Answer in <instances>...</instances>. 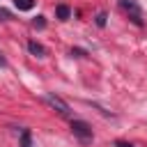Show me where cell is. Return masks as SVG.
<instances>
[{"label": "cell", "mask_w": 147, "mask_h": 147, "mask_svg": "<svg viewBox=\"0 0 147 147\" xmlns=\"http://www.w3.org/2000/svg\"><path fill=\"white\" fill-rule=\"evenodd\" d=\"M119 9H122L136 25H142V11H140V7H138L136 0H119Z\"/></svg>", "instance_id": "1"}, {"label": "cell", "mask_w": 147, "mask_h": 147, "mask_svg": "<svg viewBox=\"0 0 147 147\" xmlns=\"http://www.w3.org/2000/svg\"><path fill=\"white\" fill-rule=\"evenodd\" d=\"M71 133L80 140V142H90L92 140V126L83 119H71Z\"/></svg>", "instance_id": "2"}, {"label": "cell", "mask_w": 147, "mask_h": 147, "mask_svg": "<svg viewBox=\"0 0 147 147\" xmlns=\"http://www.w3.org/2000/svg\"><path fill=\"white\" fill-rule=\"evenodd\" d=\"M44 99H46V103H48L51 108H55V110H57V113H60L62 117H69V115H71L69 106H67V103H64V101H62L60 96H55V94H46Z\"/></svg>", "instance_id": "3"}, {"label": "cell", "mask_w": 147, "mask_h": 147, "mask_svg": "<svg viewBox=\"0 0 147 147\" xmlns=\"http://www.w3.org/2000/svg\"><path fill=\"white\" fill-rule=\"evenodd\" d=\"M28 51H30L32 55H37V57H44V55H46V48H44L39 41H28Z\"/></svg>", "instance_id": "4"}, {"label": "cell", "mask_w": 147, "mask_h": 147, "mask_svg": "<svg viewBox=\"0 0 147 147\" xmlns=\"http://www.w3.org/2000/svg\"><path fill=\"white\" fill-rule=\"evenodd\" d=\"M55 14H57L60 21H67V18L71 16V9H69L67 5H57V7H55Z\"/></svg>", "instance_id": "5"}, {"label": "cell", "mask_w": 147, "mask_h": 147, "mask_svg": "<svg viewBox=\"0 0 147 147\" xmlns=\"http://www.w3.org/2000/svg\"><path fill=\"white\" fill-rule=\"evenodd\" d=\"M14 5L21 9V11H28V9H32V5H34V0H14Z\"/></svg>", "instance_id": "6"}, {"label": "cell", "mask_w": 147, "mask_h": 147, "mask_svg": "<svg viewBox=\"0 0 147 147\" xmlns=\"http://www.w3.org/2000/svg\"><path fill=\"white\" fill-rule=\"evenodd\" d=\"M30 145H32L30 131H23V133H21V147H30Z\"/></svg>", "instance_id": "7"}, {"label": "cell", "mask_w": 147, "mask_h": 147, "mask_svg": "<svg viewBox=\"0 0 147 147\" xmlns=\"http://www.w3.org/2000/svg\"><path fill=\"white\" fill-rule=\"evenodd\" d=\"M106 18H108V16H106V11H99V14H96V25H99V28H103V25H106Z\"/></svg>", "instance_id": "8"}, {"label": "cell", "mask_w": 147, "mask_h": 147, "mask_svg": "<svg viewBox=\"0 0 147 147\" xmlns=\"http://www.w3.org/2000/svg\"><path fill=\"white\" fill-rule=\"evenodd\" d=\"M32 25H34V28H39V30H41V28H46V18H44V16H37V18H34V21H32Z\"/></svg>", "instance_id": "9"}, {"label": "cell", "mask_w": 147, "mask_h": 147, "mask_svg": "<svg viewBox=\"0 0 147 147\" xmlns=\"http://www.w3.org/2000/svg\"><path fill=\"white\" fill-rule=\"evenodd\" d=\"M71 55H76V57H83V55H85V51H80V48H74V51H71Z\"/></svg>", "instance_id": "10"}, {"label": "cell", "mask_w": 147, "mask_h": 147, "mask_svg": "<svg viewBox=\"0 0 147 147\" xmlns=\"http://www.w3.org/2000/svg\"><path fill=\"white\" fill-rule=\"evenodd\" d=\"M115 147H133V145H131V142H124V140H117Z\"/></svg>", "instance_id": "11"}, {"label": "cell", "mask_w": 147, "mask_h": 147, "mask_svg": "<svg viewBox=\"0 0 147 147\" xmlns=\"http://www.w3.org/2000/svg\"><path fill=\"white\" fill-rule=\"evenodd\" d=\"M9 16H11V14H9L5 7H0V18H9Z\"/></svg>", "instance_id": "12"}, {"label": "cell", "mask_w": 147, "mask_h": 147, "mask_svg": "<svg viewBox=\"0 0 147 147\" xmlns=\"http://www.w3.org/2000/svg\"><path fill=\"white\" fill-rule=\"evenodd\" d=\"M5 64H7V60H5L2 55H0V67H5Z\"/></svg>", "instance_id": "13"}]
</instances>
